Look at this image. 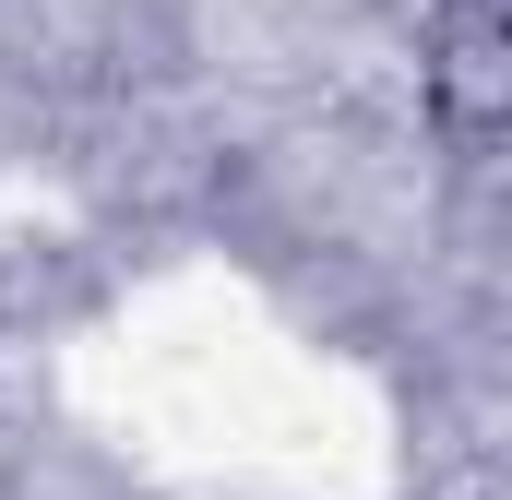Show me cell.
<instances>
[{
    "label": "cell",
    "instance_id": "1",
    "mask_svg": "<svg viewBox=\"0 0 512 500\" xmlns=\"http://www.w3.org/2000/svg\"><path fill=\"white\" fill-rule=\"evenodd\" d=\"M417 84H429V120H441L453 155H489L512 131V24H501V0H453L429 24Z\"/></svg>",
    "mask_w": 512,
    "mask_h": 500
}]
</instances>
